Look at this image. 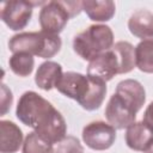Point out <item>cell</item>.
Wrapping results in <instances>:
<instances>
[{"mask_svg":"<svg viewBox=\"0 0 153 153\" xmlns=\"http://www.w3.org/2000/svg\"><path fill=\"white\" fill-rule=\"evenodd\" d=\"M152 130H153V100L148 104V106L145 110L143 114V120H142Z\"/></svg>","mask_w":153,"mask_h":153,"instance_id":"603a6c76","label":"cell"},{"mask_svg":"<svg viewBox=\"0 0 153 153\" xmlns=\"http://www.w3.org/2000/svg\"><path fill=\"white\" fill-rule=\"evenodd\" d=\"M116 93L124 99L130 106L135 109L137 112L146 100V92L143 86L134 79H126L117 84Z\"/></svg>","mask_w":153,"mask_h":153,"instance_id":"8fae6325","label":"cell"},{"mask_svg":"<svg viewBox=\"0 0 153 153\" xmlns=\"http://www.w3.org/2000/svg\"><path fill=\"white\" fill-rule=\"evenodd\" d=\"M56 112L57 110L53 104L35 91L24 92L20 96L16 109L17 118L23 124L31 127L35 130L44 127Z\"/></svg>","mask_w":153,"mask_h":153,"instance_id":"3957f363","label":"cell"},{"mask_svg":"<svg viewBox=\"0 0 153 153\" xmlns=\"http://www.w3.org/2000/svg\"><path fill=\"white\" fill-rule=\"evenodd\" d=\"M45 2H31L25 0L7 1L1 8V20L13 31L24 29L32 16L33 6L44 5Z\"/></svg>","mask_w":153,"mask_h":153,"instance_id":"5b68a950","label":"cell"},{"mask_svg":"<svg viewBox=\"0 0 153 153\" xmlns=\"http://www.w3.org/2000/svg\"><path fill=\"white\" fill-rule=\"evenodd\" d=\"M126 143L134 151L146 152L153 143V130L143 121L134 122L127 128Z\"/></svg>","mask_w":153,"mask_h":153,"instance_id":"30bf717a","label":"cell"},{"mask_svg":"<svg viewBox=\"0 0 153 153\" xmlns=\"http://www.w3.org/2000/svg\"><path fill=\"white\" fill-rule=\"evenodd\" d=\"M1 91H2V97H1L2 110H1V114L5 115V114L7 112V110H8V108H11V104H12V102H13V96H12L11 90H8L5 84H2Z\"/></svg>","mask_w":153,"mask_h":153,"instance_id":"7402d4cb","label":"cell"},{"mask_svg":"<svg viewBox=\"0 0 153 153\" xmlns=\"http://www.w3.org/2000/svg\"><path fill=\"white\" fill-rule=\"evenodd\" d=\"M112 50L115 51L118 65H120V74L129 73L136 66L135 62V48L131 43L126 41H120L112 45Z\"/></svg>","mask_w":153,"mask_h":153,"instance_id":"e0dca14e","label":"cell"},{"mask_svg":"<svg viewBox=\"0 0 153 153\" xmlns=\"http://www.w3.org/2000/svg\"><path fill=\"white\" fill-rule=\"evenodd\" d=\"M114 45V32L104 24L90 25L78 33L73 39L74 51L84 60H93L102 53L108 51Z\"/></svg>","mask_w":153,"mask_h":153,"instance_id":"7a4b0ae2","label":"cell"},{"mask_svg":"<svg viewBox=\"0 0 153 153\" xmlns=\"http://www.w3.org/2000/svg\"><path fill=\"white\" fill-rule=\"evenodd\" d=\"M115 2L111 0H86L82 1V11L93 22H108L115 14Z\"/></svg>","mask_w":153,"mask_h":153,"instance_id":"9a60e30c","label":"cell"},{"mask_svg":"<svg viewBox=\"0 0 153 153\" xmlns=\"http://www.w3.org/2000/svg\"><path fill=\"white\" fill-rule=\"evenodd\" d=\"M62 41L59 35H51L44 31L19 32L8 41L10 50L16 53H26L43 59H50L61 49Z\"/></svg>","mask_w":153,"mask_h":153,"instance_id":"6da1fadb","label":"cell"},{"mask_svg":"<svg viewBox=\"0 0 153 153\" xmlns=\"http://www.w3.org/2000/svg\"><path fill=\"white\" fill-rule=\"evenodd\" d=\"M145 153H153V143L149 146V148H148V149H147Z\"/></svg>","mask_w":153,"mask_h":153,"instance_id":"cb8c5ba5","label":"cell"},{"mask_svg":"<svg viewBox=\"0 0 153 153\" xmlns=\"http://www.w3.org/2000/svg\"><path fill=\"white\" fill-rule=\"evenodd\" d=\"M90 80H91L90 91L87 96L85 97V99L80 103V105L85 110L93 111V110L99 109L104 102V98L106 94V82L100 79L92 78V76H90Z\"/></svg>","mask_w":153,"mask_h":153,"instance_id":"2e32d148","label":"cell"},{"mask_svg":"<svg viewBox=\"0 0 153 153\" xmlns=\"http://www.w3.org/2000/svg\"><path fill=\"white\" fill-rule=\"evenodd\" d=\"M116 74H120V65L112 48L96 56L87 66V75L105 82L111 80Z\"/></svg>","mask_w":153,"mask_h":153,"instance_id":"9c48e42d","label":"cell"},{"mask_svg":"<svg viewBox=\"0 0 153 153\" xmlns=\"http://www.w3.org/2000/svg\"><path fill=\"white\" fill-rule=\"evenodd\" d=\"M128 29L137 38L151 39L153 37V13L147 10H137L135 11L129 20Z\"/></svg>","mask_w":153,"mask_h":153,"instance_id":"4fadbf2b","label":"cell"},{"mask_svg":"<svg viewBox=\"0 0 153 153\" xmlns=\"http://www.w3.org/2000/svg\"><path fill=\"white\" fill-rule=\"evenodd\" d=\"M23 143V131L13 122L0 121V152L16 153Z\"/></svg>","mask_w":153,"mask_h":153,"instance_id":"7c38bea8","label":"cell"},{"mask_svg":"<svg viewBox=\"0 0 153 153\" xmlns=\"http://www.w3.org/2000/svg\"><path fill=\"white\" fill-rule=\"evenodd\" d=\"M10 68L18 76H27L32 73L35 60L33 55L26 53H16L10 57Z\"/></svg>","mask_w":153,"mask_h":153,"instance_id":"d6986e66","label":"cell"},{"mask_svg":"<svg viewBox=\"0 0 153 153\" xmlns=\"http://www.w3.org/2000/svg\"><path fill=\"white\" fill-rule=\"evenodd\" d=\"M82 11V1H49L39 11V25L42 31L59 35L67 22Z\"/></svg>","mask_w":153,"mask_h":153,"instance_id":"277c9868","label":"cell"},{"mask_svg":"<svg viewBox=\"0 0 153 153\" xmlns=\"http://www.w3.org/2000/svg\"><path fill=\"white\" fill-rule=\"evenodd\" d=\"M62 74V67L60 63L54 61H45L39 65L36 72L35 82L39 88L50 91L53 87H56Z\"/></svg>","mask_w":153,"mask_h":153,"instance_id":"5bb4252c","label":"cell"},{"mask_svg":"<svg viewBox=\"0 0 153 153\" xmlns=\"http://www.w3.org/2000/svg\"><path fill=\"white\" fill-rule=\"evenodd\" d=\"M82 140L90 148L104 151L114 145L116 140V129L103 121H94L84 127Z\"/></svg>","mask_w":153,"mask_h":153,"instance_id":"8992f818","label":"cell"},{"mask_svg":"<svg viewBox=\"0 0 153 153\" xmlns=\"http://www.w3.org/2000/svg\"><path fill=\"white\" fill-rule=\"evenodd\" d=\"M136 111L117 93H114L105 108V117L115 129H124L135 122Z\"/></svg>","mask_w":153,"mask_h":153,"instance_id":"52a82bcc","label":"cell"},{"mask_svg":"<svg viewBox=\"0 0 153 153\" xmlns=\"http://www.w3.org/2000/svg\"><path fill=\"white\" fill-rule=\"evenodd\" d=\"M91 87V80L88 75H84L76 72H66L56 85V90L68 98L76 100L79 104L85 99Z\"/></svg>","mask_w":153,"mask_h":153,"instance_id":"ba28073f","label":"cell"},{"mask_svg":"<svg viewBox=\"0 0 153 153\" xmlns=\"http://www.w3.org/2000/svg\"><path fill=\"white\" fill-rule=\"evenodd\" d=\"M136 67L145 73H153V39H143L135 47Z\"/></svg>","mask_w":153,"mask_h":153,"instance_id":"ac0fdd59","label":"cell"},{"mask_svg":"<svg viewBox=\"0 0 153 153\" xmlns=\"http://www.w3.org/2000/svg\"><path fill=\"white\" fill-rule=\"evenodd\" d=\"M51 148L53 143L36 131L29 133L23 142V153H51Z\"/></svg>","mask_w":153,"mask_h":153,"instance_id":"ffe728a7","label":"cell"},{"mask_svg":"<svg viewBox=\"0 0 153 153\" xmlns=\"http://www.w3.org/2000/svg\"><path fill=\"white\" fill-rule=\"evenodd\" d=\"M51 153H84V147L78 137L67 135L61 141L53 145Z\"/></svg>","mask_w":153,"mask_h":153,"instance_id":"44dd1931","label":"cell"}]
</instances>
